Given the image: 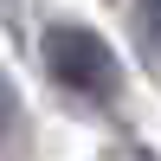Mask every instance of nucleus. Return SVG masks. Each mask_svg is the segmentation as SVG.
<instances>
[{
	"label": "nucleus",
	"mask_w": 161,
	"mask_h": 161,
	"mask_svg": "<svg viewBox=\"0 0 161 161\" xmlns=\"http://www.w3.org/2000/svg\"><path fill=\"white\" fill-rule=\"evenodd\" d=\"M7 129H13V90L0 84V142H7Z\"/></svg>",
	"instance_id": "nucleus-2"
},
{
	"label": "nucleus",
	"mask_w": 161,
	"mask_h": 161,
	"mask_svg": "<svg viewBox=\"0 0 161 161\" xmlns=\"http://www.w3.org/2000/svg\"><path fill=\"white\" fill-rule=\"evenodd\" d=\"M39 52H45V71H52V84H58V90H77V97L110 103V97H116V84H123L116 52L103 45L90 26H52Z\"/></svg>",
	"instance_id": "nucleus-1"
},
{
	"label": "nucleus",
	"mask_w": 161,
	"mask_h": 161,
	"mask_svg": "<svg viewBox=\"0 0 161 161\" xmlns=\"http://www.w3.org/2000/svg\"><path fill=\"white\" fill-rule=\"evenodd\" d=\"M142 13H148V26L161 32V0H142Z\"/></svg>",
	"instance_id": "nucleus-3"
}]
</instances>
